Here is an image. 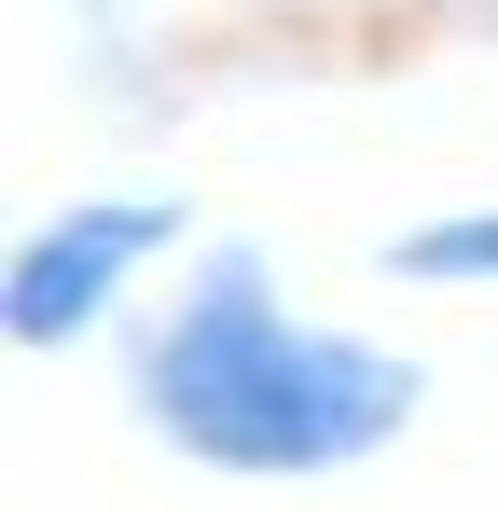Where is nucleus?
<instances>
[{
    "instance_id": "obj_1",
    "label": "nucleus",
    "mask_w": 498,
    "mask_h": 512,
    "mask_svg": "<svg viewBox=\"0 0 498 512\" xmlns=\"http://www.w3.org/2000/svg\"><path fill=\"white\" fill-rule=\"evenodd\" d=\"M125 402L180 471L222 485H346L429 416V360L319 319L263 236H208L125 319Z\"/></svg>"
},
{
    "instance_id": "obj_2",
    "label": "nucleus",
    "mask_w": 498,
    "mask_h": 512,
    "mask_svg": "<svg viewBox=\"0 0 498 512\" xmlns=\"http://www.w3.org/2000/svg\"><path fill=\"white\" fill-rule=\"evenodd\" d=\"M153 263H194V208L180 194H70V208H42L14 236V263H0V346L56 360V346L111 333Z\"/></svg>"
},
{
    "instance_id": "obj_3",
    "label": "nucleus",
    "mask_w": 498,
    "mask_h": 512,
    "mask_svg": "<svg viewBox=\"0 0 498 512\" xmlns=\"http://www.w3.org/2000/svg\"><path fill=\"white\" fill-rule=\"evenodd\" d=\"M374 263H388L402 291H498V194H485V208H429V222H402Z\"/></svg>"
}]
</instances>
